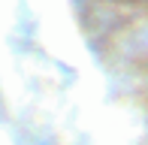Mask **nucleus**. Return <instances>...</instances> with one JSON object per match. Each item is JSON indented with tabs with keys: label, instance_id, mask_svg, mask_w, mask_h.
I'll return each mask as SVG.
<instances>
[{
	"label": "nucleus",
	"instance_id": "nucleus-1",
	"mask_svg": "<svg viewBox=\"0 0 148 145\" xmlns=\"http://www.w3.org/2000/svg\"><path fill=\"white\" fill-rule=\"evenodd\" d=\"M121 3H130V0H121Z\"/></svg>",
	"mask_w": 148,
	"mask_h": 145
}]
</instances>
